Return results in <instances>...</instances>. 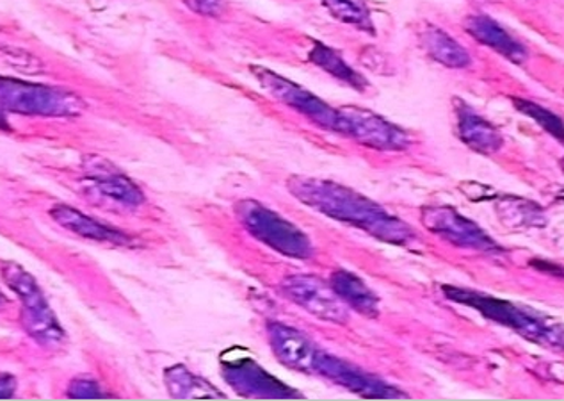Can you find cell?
Returning a JSON list of instances; mask_svg holds the SVG:
<instances>
[{
  "label": "cell",
  "instance_id": "1",
  "mask_svg": "<svg viewBox=\"0 0 564 401\" xmlns=\"http://www.w3.org/2000/svg\"><path fill=\"white\" fill-rule=\"evenodd\" d=\"M288 186L289 192L305 206L328 218L366 230L384 243L410 247L416 241L415 232L406 221L390 215L389 210L351 187L311 177L289 178Z\"/></svg>",
  "mask_w": 564,
  "mask_h": 401
},
{
  "label": "cell",
  "instance_id": "2",
  "mask_svg": "<svg viewBox=\"0 0 564 401\" xmlns=\"http://www.w3.org/2000/svg\"><path fill=\"white\" fill-rule=\"evenodd\" d=\"M444 293L454 304L465 305L481 313L486 319L499 323L502 327L511 328L523 339L545 346L552 350L563 348V327L546 314L536 313L532 308L522 307L508 300L496 299L490 294L477 291L462 290L454 285H445Z\"/></svg>",
  "mask_w": 564,
  "mask_h": 401
},
{
  "label": "cell",
  "instance_id": "3",
  "mask_svg": "<svg viewBox=\"0 0 564 401\" xmlns=\"http://www.w3.org/2000/svg\"><path fill=\"white\" fill-rule=\"evenodd\" d=\"M2 279L22 302V325L29 336L48 350H57L65 345V330L46 302L36 279L17 262L2 264Z\"/></svg>",
  "mask_w": 564,
  "mask_h": 401
},
{
  "label": "cell",
  "instance_id": "4",
  "mask_svg": "<svg viewBox=\"0 0 564 401\" xmlns=\"http://www.w3.org/2000/svg\"><path fill=\"white\" fill-rule=\"evenodd\" d=\"M0 109L25 117L75 118L83 115L86 102L68 89L0 75Z\"/></svg>",
  "mask_w": 564,
  "mask_h": 401
},
{
  "label": "cell",
  "instance_id": "5",
  "mask_svg": "<svg viewBox=\"0 0 564 401\" xmlns=\"http://www.w3.org/2000/svg\"><path fill=\"white\" fill-rule=\"evenodd\" d=\"M237 216L254 239L282 256L305 261L314 253V247L305 232L259 202L242 201L237 206Z\"/></svg>",
  "mask_w": 564,
  "mask_h": 401
},
{
  "label": "cell",
  "instance_id": "6",
  "mask_svg": "<svg viewBox=\"0 0 564 401\" xmlns=\"http://www.w3.org/2000/svg\"><path fill=\"white\" fill-rule=\"evenodd\" d=\"M251 72H253L254 79L259 80L260 86L271 97L308 118L311 122L319 126L324 131L346 136V120H344L340 109L332 108L319 97H315L308 89L285 79L282 75L268 71L264 66H251Z\"/></svg>",
  "mask_w": 564,
  "mask_h": 401
},
{
  "label": "cell",
  "instance_id": "7",
  "mask_svg": "<svg viewBox=\"0 0 564 401\" xmlns=\"http://www.w3.org/2000/svg\"><path fill=\"white\" fill-rule=\"evenodd\" d=\"M326 378L329 382L337 383L347 391L355 392L358 397L364 398H387V400H395V398H408L406 392L390 386L376 375L367 373L358 366L347 362V360L338 359L335 355L326 354V351L317 350L314 360V373Z\"/></svg>",
  "mask_w": 564,
  "mask_h": 401
},
{
  "label": "cell",
  "instance_id": "8",
  "mask_svg": "<svg viewBox=\"0 0 564 401\" xmlns=\"http://www.w3.org/2000/svg\"><path fill=\"white\" fill-rule=\"evenodd\" d=\"M421 219L427 230L454 247L479 252H499L496 241L476 221L453 207H426L422 210Z\"/></svg>",
  "mask_w": 564,
  "mask_h": 401
},
{
  "label": "cell",
  "instance_id": "9",
  "mask_svg": "<svg viewBox=\"0 0 564 401\" xmlns=\"http://www.w3.org/2000/svg\"><path fill=\"white\" fill-rule=\"evenodd\" d=\"M282 291L294 304L324 322L347 323L351 308L338 299L332 285L312 275L289 277L283 280Z\"/></svg>",
  "mask_w": 564,
  "mask_h": 401
},
{
  "label": "cell",
  "instance_id": "10",
  "mask_svg": "<svg viewBox=\"0 0 564 401\" xmlns=\"http://www.w3.org/2000/svg\"><path fill=\"white\" fill-rule=\"evenodd\" d=\"M346 120V136L364 147L378 150H404L410 138L401 127L387 122L376 112L360 108L340 109Z\"/></svg>",
  "mask_w": 564,
  "mask_h": 401
},
{
  "label": "cell",
  "instance_id": "11",
  "mask_svg": "<svg viewBox=\"0 0 564 401\" xmlns=\"http://www.w3.org/2000/svg\"><path fill=\"white\" fill-rule=\"evenodd\" d=\"M223 371L227 382L241 392L242 397L250 398H294L297 392L291 391L280 380L271 377L265 369L260 368L250 357H231L223 355Z\"/></svg>",
  "mask_w": 564,
  "mask_h": 401
},
{
  "label": "cell",
  "instance_id": "12",
  "mask_svg": "<svg viewBox=\"0 0 564 401\" xmlns=\"http://www.w3.org/2000/svg\"><path fill=\"white\" fill-rule=\"evenodd\" d=\"M84 173L100 195L118 202L121 206L139 207L144 202L143 192L138 184L132 183L126 173H121L107 159L97 155L84 159Z\"/></svg>",
  "mask_w": 564,
  "mask_h": 401
},
{
  "label": "cell",
  "instance_id": "13",
  "mask_svg": "<svg viewBox=\"0 0 564 401\" xmlns=\"http://www.w3.org/2000/svg\"><path fill=\"white\" fill-rule=\"evenodd\" d=\"M268 336L271 348L282 365L301 373H314L315 355L319 348L308 337L282 323H271Z\"/></svg>",
  "mask_w": 564,
  "mask_h": 401
},
{
  "label": "cell",
  "instance_id": "14",
  "mask_svg": "<svg viewBox=\"0 0 564 401\" xmlns=\"http://www.w3.org/2000/svg\"><path fill=\"white\" fill-rule=\"evenodd\" d=\"M51 216L63 229L79 236V238L97 241V243L116 245V247H127L132 243V239L126 232L111 229V227L89 218L74 207L65 206V204H56L52 207Z\"/></svg>",
  "mask_w": 564,
  "mask_h": 401
},
{
  "label": "cell",
  "instance_id": "15",
  "mask_svg": "<svg viewBox=\"0 0 564 401\" xmlns=\"http://www.w3.org/2000/svg\"><path fill=\"white\" fill-rule=\"evenodd\" d=\"M468 33L476 37L477 42H481L486 47L494 48L497 54L505 56L509 62L522 65L528 62L529 51L523 47L513 34H509L499 22L486 17V14H473L465 22Z\"/></svg>",
  "mask_w": 564,
  "mask_h": 401
},
{
  "label": "cell",
  "instance_id": "16",
  "mask_svg": "<svg viewBox=\"0 0 564 401\" xmlns=\"http://www.w3.org/2000/svg\"><path fill=\"white\" fill-rule=\"evenodd\" d=\"M456 117H458V136L465 145L481 154H494L500 150L502 147L500 132L462 100L456 102Z\"/></svg>",
  "mask_w": 564,
  "mask_h": 401
},
{
  "label": "cell",
  "instance_id": "17",
  "mask_svg": "<svg viewBox=\"0 0 564 401\" xmlns=\"http://www.w3.org/2000/svg\"><path fill=\"white\" fill-rule=\"evenodd\" d=\"M329 285L334 288L338 299L343 300L347 307L357 311L361 316H380V299L360 277L355 275L351 271H335L329 280Z\"/></svg>",
  "mask_w": 564,
  "mask_h": 401
},
{
  "label": "cell",
  "instance_id": "18",
  "mask_svg": "<svg viewBox=\"0 0 564 401\" xmlns=\"http://www.w3.org/2000/svg\"><path fill=\"white\" fill-rule=\"evenodd\" d=\"M419 40H421L422 48L427 52V56L433 57L440 65L449 66V68H465L473 63L470 54L442 29L427 25L419 33Z\"/></svg>",
  "mask_w": 564,
  "mask_h": 401
},
{
  "label": "cell",
  "instance_id": "19",
  "mask_svg": "<svg viewBox=\"0 0 564 401\" xmlns=\"http://www.w3.org/2000/svg\"><path fill=\"white\" fill-rule=\"evenodd\" d=\"M167 391L178 400H195V398H225L223 392L216 391L210 383L191 373L184 366H173L164 373Z\"/></svg>",
  "mask_w": 564,
  "mask_h": 401
},
{
  "label": "cell",
  "instance_id": "20",
  "mask_svg": "<svg viewBox=\"0 0 564 401\" xmlns=\"http://www.w3.org/2000/svg\"><path fill=\"white\" fill-rule=\"evenodd\" d=\"M311 59L323 71L334 75L337 79L344 80L346 85L352 86L355 89H364L367 86V80L361 75L352 71L351 66L347 65L337 52L326 47L323 43H315L312 47Z\"/></svg>",
  "mask_w": 564,
  "mask_h": 401
},
{
  "label": "cell",
  "instance_id": "21",
  "mask_svg": "<svg viewBox=\"0 0 564 401\" xmlns=\"http://www.w3.org/2000/svg\"><path fill=\"white\" fill-rule=\"evenodd\" d=\"M324 6L334 13L335 19L343 20L346 24L364 29L367 33L375 31L369 10L364 0H323Z\"/></svg>",
  "mask_w": 564,
  "mask_h": 401
},
{
  "label": "cell",
  "instance_id": "22",
  "mask_svg": "<svg viewBox=\"0 0 564 401\" xmlns=\"http://www.w3.org/2000/svg\"><path fill=\"white\" fill-rule=\"evenodd\" d=\"M499 215L509 227H532L536 225L538 218H542L543 213L531 202L505 198L499 204Z\"/></svg>",
  "mask_w": 564,
  "mask_h": 401
},
{
  "label": "cell",
  "instance_id": "23",
  "mask_svg": "<svg viewBox=\"0 0 564 401\" xmlns=\"http://www.w3.org/2000/svg\"><path fill=\"white\" fill-rule=\"evenodd\" d=\"M513 102L523 115H528L534 122L540 123L549 134L563 141V123H561V118L555 117L554 112L538 106V104L529 102V100H520V98H514Z\"/></svg>",
  "mask_w": 564,
  "mask_h": 401
},
{
  "label": "cell",
  "instance_id": "24",
  "mask_svg": "<svg viewBox=\"0 0 564 401\" xmlns=\"http://www.w3.org/2000/svg\"><path fill=\"white\" fill-rule=\"evenodd\" d=\"M109 394L102 391L95 380L88 378H79L69 383L68 398H77V400H89V398H107Z\"/></svg>",
  "mask_w": 564,
  "mask_h": 401
},
{
  "label": "cell",
  "instance_id": "25",
  "mask_svg": "<svg viewBox=\"0 0 564 401\" xmlns=\"http://www.w3.org/2000/svg\"><path fill=\"white\" fill-rule=\"evenodd\" d=\"M189 10L195 13L205 14V17H218L225 10V0H182Z\"/></svg>",
  "mask_w": 564,
  "mask_h": 401
},
{
  "label": "cell",
  "instance_id": "26",
  "mask_svg": "<svg viewBox=\"0 0 564 401\" xmlns=\"http://www.w3.org/2000/svg\"><path fill=\"white\" fill-rule=\"evenodd\" d=\"M17 391V380L11 375H0V398H13Z\"/></svg>",
  "mask_w": 564,
  "mask_h": 401
},
{
  "label": "cell",
  "instance_id": "27",
  "mask_svg": "<svg viewBox=\"0 0 564 401\" xmlns=\"http://www.w3.org/2000/svg\"><path fill=\"white\" fill-rule=\"evenodd\" d=\"M0 131H10V123L0 115Z\"/></svg>",
  "mask_w": 564,
  "mask_h": 401
},
{
  "label": "cell",
  "instance_id": "28",
  "mask_svg": "<svg viewBox=\"0 0 564 401\" xmlns=\"http://www.w3.org/2000/svg\"><path fill=\"white\" fill-rule=\"evenodd\" d=\"M4 302H6L4 294L0 293V304H4Z\"/></svg>",
  "mask_w": 564,
  "mask_h": 401
}]
</instances>
